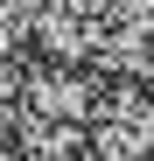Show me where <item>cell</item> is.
Returning a JSON list of instances; mask_svg holds the SVG:
<instances>
[{"mask_svg": "<svg viewBox=\"0 0 154 161\" xmlns=\"http://www.w3.org/2000/svg\"><path fill=\"white\" fill-rule=\"evenodd\" d=\"M98 147L112 161H140L154 154V91L147 84H112L98 105Z\"/></svg>", "mask_w": 154, "mask_h": 161, "instance_id": "cell-1", "label": "cell"}]
</instances>
